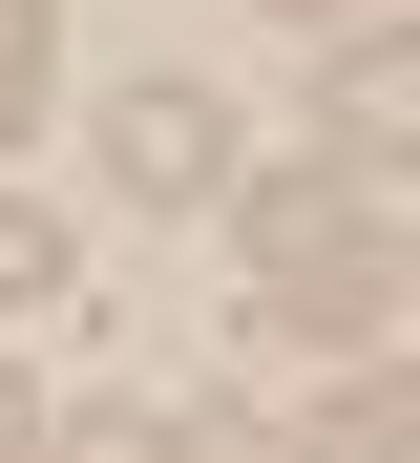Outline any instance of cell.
I'll list each match as a JSON object with an SVG mask.
<instances>
[{
	"mask_svg": "<svg viewBox=\"0 0 420 463\" xmlns=\"http://www.w3.org/2000/svg\"><path fill=\"white\" fill-rule=\"evenodd\" d=\"M294 463H399V358H358V401H336V421H315Z\"/></svg>",
	"mask_w": 420,
	"mask_h": 463,
	"instance_id": "cell-6",
	"label": "cell"
},
{
	"mask_svg": "<svg viewBox=\"0 0 420 463\" xmlns=\"http://www.w3.org/2000/svg\"><path fill=\"white\" fill-rule=\"evenodd\" d=\"M336 127H358V147H399V22H358V63H336Z\"/></svg>",
	"mask_w": 420,
	"mask_h": 463,
	"instance_id": "cell-8",
	"label": "cell"
},
{
	"mask_svg": "<svg viewBox=\"0 0 420 463\" xmlns=\"http://www.w3.org/2000/svg\"><path fill=\"white\" fill-rule=\"evenodd\" d=\"M63 295H84V253H63V211H22V190H0V317H63Z\"/></svg>",
	"mask_w": 420,
	"mask_h": 463,
	"instance_id": "cell-4",
	"label": "cell"
},
{
	"mask_svg": "<svg viewBox=\"0 0 420 463\" xmlns=\"http://www.w3.org/2000/svg\"><path fill=\"white\" fill-rule=\"evenodd\" d=\"M252 253H274V317H315V337H399V169H358V190H252Z\"/></svg>",
	"mask_w": 420,
	"mask_h": 463,
	"instance_id": "cell-1",
	"label": "cell"
},
{
	"mask_svg": "<svg viewBox=\"0 0 420 463\" xmlns=\"http://www.w3.org/2000/svg\"><path fill=\"white\" fill-rule=\"evenodd\" d=\"M63 106V0H0V147Z\"/></svg>",
	"mask_w": 420,
	"mask_h": 463,
	"instance_id": "cell-3",
	"label": "cell"
},
{
	"mask_svg": "<svg viewBox=\"0 0 420 463\" xmlns=\"http://www.w3.org/2000/svg\"><path fill=\"white\" fill-rule=\"evenodd\" d=\"M274 22H315V43H336V22H399V0H274Z\"/></svg>",
	"mask_w": 420,
	"mask_h": 463,
	"instance_id": "cell-9",
	"label": "cell"
},
{
	"mask_svg": "<svg viewBox=\"0 0 420 463\" xmlns=\"http://www.w3.org/2000/svg\"><path fill=\"white\" fill-rule=\"evenodd\" d=\"M168 463H294V421H252V401H168Z\"/></svg>",
	"mask_w": 420,
	"mask_h": 463,
	"instance_id": "cell-7",
	"label": "cell"
},
{
	"mask_svg": "<svg viewBox=\"0 0 420 463\" xmlns=\"http://www.w3.org/2000/svg\"><path fill=\"white\" fill-rule=\"evenodd\" d=\"M22 463H168V401H63Z\"/></svg>",
	"mask_w": 420,
	"mask_h": 463,
	"instance_id": "cell-5",
	"label": "cell"
},
{
	"mask_svg": "<svg viewBox=\"0 0 420 463\" xmlns=\"http://www.w3.org/2000/svg\"><path fill=\"white\" fill-rule=\"evenodd\" d=\"M106 190L126 211H210L231 190V85H106Z\"/></svg>",
	"mask_w": 420,
	"mask_h": 463,
	"instance_id": "cell-2",
	"label": "cell"
}]
</instances>
